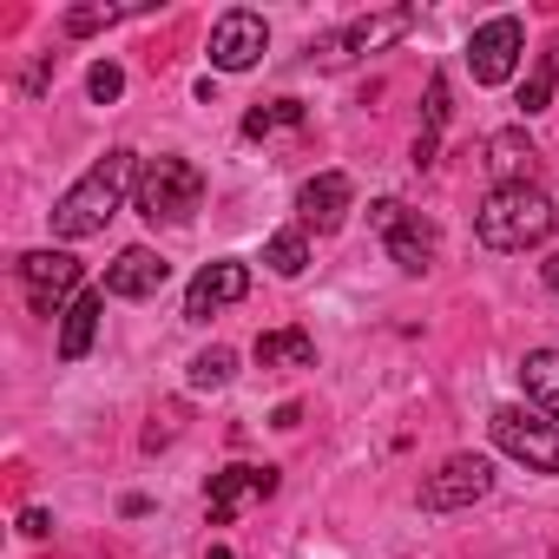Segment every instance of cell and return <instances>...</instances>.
Listing matches in <instances>:
<instances>
[{
    "instance_id": "cell-24",
    "label": "cell",
    "mask_w": 559,
    "mask_h": 559,
    "mask_svg": "<svg viewBox=\"0 0 559 559\" xmlns=\"http://www.w3.org/2000/svg\"><path fill=\"white\" fill-rule=\"evenodd\" d=\"M86 93H93V99H99V106H112V99H119V93H126V73H119V67H112V60H99V67H93V73H86Z\"/></svg>"
},
{
    "instance_id": "cell-15",
    "label": "cell",
    "mask_w": 559,
    "mask_h": 559,
    "mask_svg": "<svg viewBox=\"0 0 559 559\" xmlns=\"http://www.w3.org/2000/svg\"><path fill=\"white\" fill-rule=\"evenodd\" d=\"M99 317H106V290H80L73 310L60 317V356H67V362L93 356V343H99Z\"/></svg>"
},
{
    "instance_id": "cell-8",
    "label": "cell",
    "mask_w": 559,
    "mask_h": 559,
    "mask_svg": "<svg viewBox=\"0 0 559 559\" xmlns=\"http://www.w3.org/2000/svg\"><path fill=\"white\" fill-rule=\"evenodd\" d=\"M520 53H526V27H520L513 14L480 21L474 40H467V73H474V86H500V80H513Z\"/></svg>"
},
{
    "instance_id": "cell-19",
    "label": "cell",
    "mask_w": 559,
    "mask_h": 559,
    "mask_svg": "<svg viewBox=\"0 0 559 559\" xmlns=\"http://www.w3.org/2000/svg\"><path fill=\"white\" fill-rule=\"evenodd\" d=\"M263 263L276 270V276H304L310 270V230L297 224V230H276L270 243H263Z\"/></svg>"
},
{
    "instance_id": "cell-20",
    "label": "cell",
    "mask_w": 559,
    "mask_h": 559,
    "mask_svg": "<svg viewBox=\"0 0 559 559\" xmlns=\"http://www.w3.org/2000/svg\"><path fill=\"white\" fill-rule=\"evenodd\" d=\"M284 126H304V99H270V106H250L243 112V139H270Z\"/></svg>"
},
{
    "instance_id": "cell-9",
    "label": "cell",
    "mask_w": 559,
    "mask_h": 559,
    "mask_svg": "<svg viewBox=\"0 0 559 559\" xmlns=\"http://www.w3.org/2000/svg\"><path fill=\"white\" fill-rule=\"evenodd\" d=\"M487 487H493V467H487L480 454H454V461H441V467L421 480V507H428V513H461V507L487 500Z\"/></svg>"
},
{
    "instance_id": "cell-17",
    "label": "cell",
    "mask_w": 559,
    "mask_h": 559,
    "mask_svg": "<svg viewBox=\"0 0 559 559\" xmlns=\"http://www.w3.org/2000/svg\"><path fill=\"white\" fill-rule=\"evenodd\" d=\"M257 362L263 369H317V336H304V330H263L257 336Z\"/></svg>"
},
{
    "instance_id": "cell-3",
    "label": "cell",
    "mask_w": 559,
    "mask_h": 559,
    "mask_svg": "<svg viewBox=\"0 0 559 559\" xmlns=\"http://www.w3.org/2000/svg\"><path fill=\"white\" fill-rule=\"evenodd\" d=\"M204 204V171L191 158H145L139 165V185H132V211L145 224H191Z\"/></svg>"
},
{
    "instance_id": "cell-25",
    "label": "cell",
    "mask_w": 559,
    "mask_h": 559,
    "mask_svg": "<svg viewBox=\"0 0 559 559\" xmlns=\"http://www.w3.org/2000/svg\"><path fill=\"white\" fill-rule=\"evenodd\" d=\"M126 8H73L67 14V34H99V27H112Z\"/></svg>"
},
{
    "instance_id": "cell-4",
    "label": "cell",
    "mask_w": 559,
    "mask_h": 559,
    "mask_svg": "<svg viewBox=\"0 0 559 559\" xmlns=\"http://www.w3.org/2000/svg\"><path fill=\"white\" fill-rule=\"evenodd\" d=\"M493 448L513 454L526 474H559V421L533 408H493Z\"/></svg>"
},
{
    "instance_id": "cell-13",
    "label": "cell",
    "mask_w": 559,
    "mask_h": 559,
    "mask_svg": "<svg viewBox=\"0 0 559 559\" xmlns=\"http://www.w3.org/2000/svg\"><path fill=\"white\" fill-rule=\"evenodd\" d=\"M349 198H356L349 171H317V178L297 191V217H304V230H317V237L343 230V217H349Z\"/></svg>"
},
{
    "instance_id": "cell-2",
    "label": "cell",
    "mask_w": 559,
    "mask_h": 559,
    "mask_svg": "<svg viewBox=\"0 0 559 559\" xmlns=\"http://www.w3.org/2000/svg\"><path fill=\"white\" fill-rule=\"evenodd\" d=\"M552 224H559V211L539 185H493L480 217H474L487 250H539L552 237Z\"/></svg>"
},
{
    "instance_id": "cell-10",
    "label": "cell",
    "mask_w": 559,
    "mask_h": 559,
    "mask_svg": "<svg viewBox=\"0 0 559 559\" xmlns=\"http://www.w3.org/2000/svg\"><path fill=\"white\" fill-rule=\"evenodd\" d=\"M263 53H270V27H263V14H250V8L217 14V27H211V67H217V73H250Z\"/></svg>"
},
{
    "instance_id": "cell-27",
    "label": "cell",
    "mask_w": 559,
    "mask_h": 559,
    "mask_svg": "<svg viewBox=\"0 0 559 559\" xmlns=\"http://www.w3.org/2000/svg\"><path fill=\"white\" fill-rule=\"evenodd\" d=\"M539 276H546V290H552V297H559V250H552V257H546V263H539Z\"/></svg>"
},
{
    "instance_id": "cell-14",
    "label": "cell",
    "mask_w": 559,
    "mask_h": 559,
    "mask_svg": "<svg viewBox=\"0 0 559 559\" xmlns=\"http://www.w3.org/2000/svg\"><path fill=\"white\" fill-rule=\"evenodd\" d=\"M171 284V263L158 257V250H145V243H132V250H119L112 263H106V297H158Z\"/></svg>"
},
{
    "instance_id": "cell-16",
    "label": "cell",
    "mask_w": 559,
    "mask_h": 559,
    "mask_svg": "<svg viewBox=\"0 0 559 559\" xmlns=\"http://www.w3.org/2000/svg\"><path fill=\"white\" fill-rule=\"evenodd\" d=\"M487 165H493V178H500V185H533L539 152H533V139H526L520 126H507V132H493V139H487Z\"/></svg>"
},
{
    "instance_id": "cell-26",
    "label": "cell",
    "mask_w": 559,
    "mask_h": 559,
    "mask_svg": "<svg viewBox=\"0 0 559 559\" xmlns=\"http://www.w3.org/2000/svg\"><path fill=\"white\" fill-rule=\"evenodd\" d=\"M21 533H27V539H47V533H53V513H47V507H27V513H21Z\"/></svg>"
},
{
    "instance_id": "cell-18",
    "label": "cell",
    "mask_w": 559,
    "mask_h": 559,
    "mask_svg": "<svg viewBox=\"0 0 559 559\" xmlns=\"http://www.w3.org/2000/svg\"><path fill=\"white\" fill-rule=\"evenodd\" d=\"M520 382H526V402L559 421V349H533L520 362Z\"/></svg>"
},
{
    "instance_id": "cell-6",
    "label": "cell",
    "mask_w": 559,
    "mask_h": 559,
    "mask_svg": "<svg viewBox=\"0 0 559 559\" xmlns=\"http://www.w3.org/2000/svg\"><path fill=\"white\" fill-rule=\"evenodd\" d=\"M369 224L382 230L389 257H395L408 276H421V270L435 263V224H428L421 211H408L402 198H376V204H369Z\"/></svg>"
},
{
    "instance_id": "cell-7",
    "label": "cell",
    "mask_w": 559,
    "mask_h": 559,
    "mask_svg": "<svg viewBox=\"0 0 559 559\" xmlns=\"http://www.w3.org/2000/svg\"><path fill=\"white\" fill-rule=\"evenodd\" d=\"M21 290H27L34 317H67L73 310L67 297H80V263L67 250H27L21 257Z\"/></svg>"
},
{
    "instance_id": "cell-23",
    "label": "cell",
    "mask_w": 559,
    "mask_h": 559,
    "mask_svg": "<svg viewBox=\"0 0 559 559\" xmlns=\"http://www.w3.org/2000/svg\"><path fill=\"white\" fill-rule=\"evenodd\" d=\"M230 376H237V356H230V349L211 343L204 356H191V389H224Z\"/></svg>"
},
{
    "instance_id": "cell-11",
    "label": "cell",
    "mask_w": 559,
    "mask_h": 559,
    "mask_svg": "<svg viewBox=\"0 0 559 559\" xmlns=\"http://www.w3.org/2000/svg\"><path fill=\"white\" fill-rule=\"evenodd\" d=\"M243 297H250V263L217 257V263H204V270L191 276V290H185V323H211L217 310H230V304H243Z\"/></svg>"
},
{
    "instance_id": "cell-12",
    "label": "cell",
    "mask_w": 559,
    "mask_h": 559,
    "mask_svg": "<svg viewBox=\"0 0 559 559\" xmlns=\"http://www.w3.org/2000/svg\"><path fill=\"white\" fill-rule=\"evenodd\" d=\"M270 493H276V467H250V461H237V467L211 474V487H204V513H211V526H230L243 507H257V500H270Z\"/></svg>"
},
{
    "instance_id": "cell-22",
    "label": "cell",
    "mask_w": 559,
    "mask_h": 559,
    "mask_svg": "<svg viewBox=\"0 0 559 559\" xmlns=\"http://www.w3.org/2000/svg\"><path fill=\"white\" fill-rule=\"evenodd\" d=\"M552 80H559V40L539 53V67H533V80L520 86V106H526V119L533 112H546V99H552Z\"/></svg>"
},
{
    "instance_id": "cell-1",
    "label": "cell",
    "mask_w": 559,
    "mask_h": 559,
    "mask_svg": "<svg viewBox=\"0 0 559 559\" xmlns=\"http://www.w3.org/2000/svg\"><path fill=\"white\" fill-rule=\"evenodd\" d=\"M139 185V165H132V152L126 145H112L106 158H93V171L80 178V185H67L60 191V204H53V237H67V243H80V237H99L106 230V217L119 211V198Z\"/></svg>"
},
{
    "instance_id": "cell-5",
    "label": "cell",
    "mask_w": 559,
    "mask_h": 559,
    "mask_svg": "<svg viewBox=\"0 0 559 559\" xmlns=\"http://www.w3.org/2000/svg\"><path fill=\"white\" fill-rule=\"evenodd\" d=\"M408 27H415V8H382V14H362V21H349V27L323 34V40L310 47V60H323V67H343V60L382 53V47H395Z\"/></svg>"
},
{
    "instance_id": "cell-21",
    "label": "cell",
    "mask_w": 559,
    "mask_h": 559,
    "mask_svg": "<svg viewBox=\"0 0 559 559\" xmlns=\"http://www.w3.org/2000/svg\"><path fill=\"white\" fill-rule=\"evenodd\" d=\"M441 126H448V80L435 73V80H428V132L415 139V165H435V139H441Z\"/></svg>"
}]
</instances>
